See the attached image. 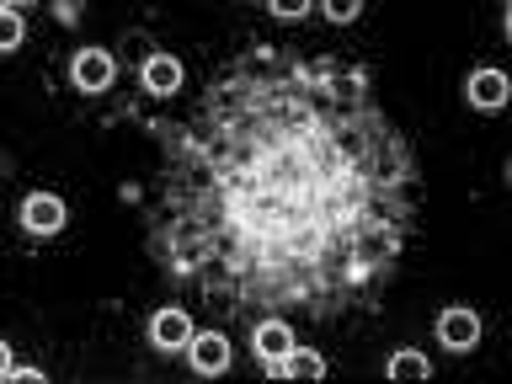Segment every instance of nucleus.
I'll return each mask as SVG.
<instances>
[{
	"instance_id": "nucleus-9",
	"label": "nucleus",
	"mask_w": 512,
	"mask_h": 384,
	"mask_svg": "<svg viewBox=\"0 0 512 384\" xmlns=\"http://www.w3.org/2000/svg\"><path fill=\"white\" fill-rule=\"evenodd\" d=\"M144 86H150L155 96H176V91H182V59L155 54L150 64H144Z\"/></svg>"
},
{
	"instance_id": "nucleus-4",
	"label": "nucleus",
	"mask_w": 512,
	"mask_h": 384,
	"mask_svg": "<svg viewBox=\"0 0 512 384\" xmlns=\"http://www.w3.org/2000/svg\"><path fill=\"white\" fill-rule=\"evenodd\" d=\"M438 336H443L448 352H470V347L480 342V315L464 310V304H454V310L438 315Z\"/></svg>"
},
{
	"instance_id": "nucleus-6",
	"label": "nucleus",
	"mask_w": 512,
	"mask_h": 384,
	"mask_svg": "<svg viewBox=\"0 0 512 384\" xmlns=\"http://www.w3.org/2000/svg\"><path fill=\"white\" fill-rule=\"evenodd\" d=\"M187 358H192V368L198 374H224L230 368V342H224L219 331H192V342H187Z\"/></svg>"
},
{
	"instance_id": "nucleus-13",
	"label": "nucleus",
	"mask_w": 512,
	"mask_h": 384,
	"mask_svg": "<svg viewBox=\"0 0 512 384\" xmlns=\"http://www.w3.org/2000/svg\"><path fill=\"white\" fill-rule=\"evenodd\" d=\"M326 16H331V22H358V16H363V6H358V0H331V6H326Z\"/></svg>"
},
{
	"instance_id": "nucleus-2",
	"label": "nucleus",
	"mask_w": 512,
	"mask_h": 384,
	"mask_svg": "<svg viewBox=\"0 0 512 384\" xmlns=\"http://www.w3.org/2000/svg\"><path fill=\"white\" fill-rule=\"evenodd\" d=\"M294 347L299 342H294V326H288V320H256V326H251V352L262 358V368L283 363Z\"/></svg>"
},
{
	"instance_id": "nucleus-1",
	"label": "nucleus",
	"mask_w": 512,
	"mask_h": 384,
	"mask_svg": "<svg viewBox=\"0 0 512 384\" xmlns=\"http://www.w3.org/2000/svg\"><path fill=\"white\" fill-rule=\"evenodd\" d=\"M155 139L150 256L198 304L336 326L395 288L422 171L358 64L256 43Z\"/></svg>"
},
{
	"instance_id": "nucleus-7",
	"label": "nucleus",
	"mask_w": 512,
	"mask_h": 384,
	"mask_svg": "<svg viewBox=\"0 0 512 384\" xmlns=\"http://www.w3.org/2000/svg\"><path fill=\"white\" fill-rule=\"evenodd\" d=\"M22 224H27V235H54L64 224V203L54 198V192H32V198L22 203Z\"/></svg>"
},
{
	"instance_id": "nucleus-5",
	"label": "nucleus",
	"mask_w": 512,
	"mask_h": 384,
	"mask_svg": "<svg viewBox=\"0 0 512 384\" xmlns=\"http://www.w3.org/2000/svg\"><path fill=\"white\" fill-rule=\"evenodd\" d=\"M70 80L80 91H107L112 86V54L107 48H80L70 59Z\"/></svg>"
},
{
	"instance_id": "nucleus-10",
	"label": "nucleus",
	"mask_w": 512,
	"mask_h": 384,
	"mask_svg": "<svg viewBox=\"0 0 512 384\" xmlns=\"http://www.w3.org/2000/svg\"><path fill=\"white\" fill-rule=\"evenodd\" d=\"M267 374H272V379H283V374H304V379H320V374H326V358H320L315 347H294V352H288L283 363H272Z\"/></svg>"
},
{
	"instance_id": "nucleus-3",
	"label": "nucleus",
	"mask_w": 512,
	"mask_h": 384,
	"mask_svg": "<svg viewBox=\"0 0 512 384\" xmlns=\"http://www.w3.org/2000/svg\"><path fill=\"white\" fill-rule=\"evenodd\" d=\"M507 96H512L507 75H502V70H491V64L464 80V102H470L475 112H502V107H507Z\"/></svg>"
},
{
	"instance_id": "nucleus-8",
	"label": "nucleus",
	"mask_w": 512,
	"mask_h": 384,
	"mask_svg": "<svg viewBox=\"0 0 512 384\" xmlns=\"http://www.w3.org/2000/svg\"><path fill=\"white\" fill-rule=\"evenodd\" d=\"M150 336H155L160 352H176V347L192 342V320H187L182 310H160V315L150 320Z\"/></svg>"
},
{
	"instance_id": "nucleus-14",
	"label": "nucleus",
	"mask_w": 512,
	"mask_h": 384,
	"mask_svg": "<svg viewBox=\"0 0 512 384\" xmlns=\"http://www.w3.org/2000/svg\"><path fill=\"white\" fill-rule=\"evenodd\" d=\"M267 11H272V16H283V22H304V11H310V6H304V0H272Z\"/></svg>"
},
{
	"instance_id": "nucleus-11",
	"label": "nucleus",
	"mask_w": 512,
	"mask_h": 384,
	"mask_svg": "<svg viewBox=\"0 0 512 384\" xmlns=\"http://www.w3.org/2000/svg\"><path fill=\"white\" fill-rule=\"evenodd\" d=\"M384 374H390V379H432V363L416 347H400L395 358L384 363Z\"/></svg>"
},
{
	"instance_id": "nucleus-15",
	"label": "nucleus",
	"mask_w": 512,
	"mask_h": 384,
	"mask_svg": "<svg viewBox=\"0 0 512 384\" xmlns=\"http://www.w3.org/2000/svg\"><path fill=\"white\" fill-rule=\"evenodd\" d=\"M6 379H11V384H43V368H16V363H11Z\"/></svg>"
},
{
	"instance_id": "nucleus-12",
	"label": "nucleus",
	"mask_w": 512,
	"mask_h": 384,
	"mask_svg": "<svg viewBox=\"0 0 512 384\" xmlns=\"http://www.w3.org/2000/svg\"><path fill=\"white\" fill-rule=\"evenodd\" d=\"M16 43H22V11L6 6L0 11V48H16Z\"/></svg>"
}]
</instances>
